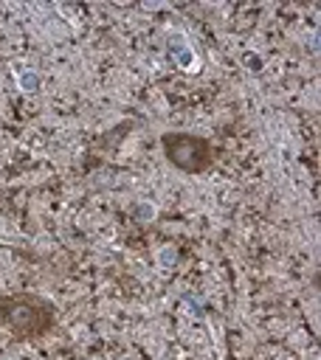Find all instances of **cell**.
<instances>
[{"mask_svg":"<svg viewBox=\"0 0 321 360\" xmlns=\"http://www.w3.org/2000/svg\"><path fill=\"white\" fill-rule=\"evenodd\" d=\"M160 146H163L166 160L177 172H186V174H200L214 160L211 141L203 135H194V132H163Z\"/></svg>","mask_w":321,"mask_h":360,"instance_id":"cell-2","label":"cell"},{"mask_svg":"<svg viewBox=\"0 0 321 360\" xmlns=\"http://www.w3.org/2000/svg\"><path fill=\"white\" fill-rule=\"evenodd\" d=\"M0 323L23 340L42 338L56 323V309L51 301L34 292H14L0 298Z\"/></svg>","mask_w":321,"mask_h":360,"instance_id":"cell-1","label":"cell"}]
</instances>
